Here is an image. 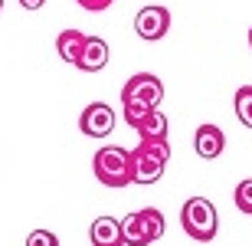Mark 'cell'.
I'll list each match as a JSON object with an SVG mask.
<instances>
[{
    "label": "cell",
    "instance_id": "6da1fadb",
    "mask_svg": "<svg viewBox=\"0 0 252 246\" xmlns=\"http://www.w3.org/2000/svg\"><path fill=\"white\" fill-rule=\"evenodd\" d=\"M160 102H164V82L158 76H151V72H134L122 89V112L131 128H134L138 118L154 112Z\"/></svg>",
    "mask_w": 252,
    "mask_h": 246
},
{
    "label": "cell",
    "instance_id": "7a4b0ae2",
    "mask_svg": "<svg viewBox=\"0 0 252 246\" xmlns=\"http://www.w3.org/2000/svg\"><path fill=\"white\" fill-rule=\"evenodd\" d=\"M170 161V144L167 138H158V141H141L138 148L128 151V171H131V184H158L164 168Z\"/></svg>",
    "mask_w": 252,
    "mask_h": 246
},
{
    "label": "cell",
    "instance_id": "3957f363",
    "mask_svg": "<svg viewBox=\"0 0 252 246\" xmlns=\"http://www.w3.org/2000/svg\"><path fill=\"white\" fill-rule=\"evenodd\" d=\"M180 227H184V233L190 240L210 243L216 237V230H220V213H216L213 200H206V197L184 200V207H180Z\"/></svg>",
    "mask_w": 252,
    "mask_h": 246
},
{
    "label": "cell",
    "instance_id": "277c9868",
    "mask_svg": "<svg viewBox=\"0 0 252 246\" xmlns=\"http://www.w3.org/2000/svg\"><path fill=\"white\" fill-rule=\"evenodd\" d=\"M92 171H95V177H98V184H105V187H128L131 184L128 151L118 148V144L98 148L92 158Z\"/></svg>",
    "mask_w": 252,
    "mask_h": 246
},
{
    "label": "cell",
    "instance_id": "5b68a950",
    "mask_svg": "<svg viewBox=\"0 0 252 246\" xmlns=\"http://www.w3.org/2000/svg\"><path fill=\"white\" fill-rule=\"evenodd\" d=\"M167 30H170V10L167 7L151 3V7H141L138 10V17H134V33H138L141 39L158 43V39H164Z\"/></svg>",
    "mask_w": 252,
    "mask_h": 246
},
{
    "label": "cell",
    "instance_id": "8992f818",
    "mask_svg": "<svg viewBox=\"0 0 252 246\" xmlns=\"http://www.w3.org/2000/svg\"><path fill=\"white\" fill-rule=\"evenodd\" d=\"M79 128L89 138H108L115 132V108L105 102H92L85 105V112L79 115Z\"/></svg>",
    "mask_w": 252,
    "mask_h": 246
},
{
    "label": "cell",
    "instance_id": "52a82bcc",
    "mask_svg": "<svg viewBox=\"0 0 252 246\" xmlns=\"http://www.w3.org/2000/svg\"><path fill=\"white\" fill-rule=\"evenodd\" d=\"M105 66H108V43L102 36H85L75 69H82V72H102Z\"/></svg>",
    "mask_w": 252,
    "mask_h": 246
},
{
    "label": "cell",
    "instance_id": "ba28073f",
    "mask_svg": "<svg viewBox=\"0 0 252 246\" xmlns=\"http://www.w3.org/2000/svg\"><path fill=\"white\" fill-rule=\"evenodd\" d=\"M193 148L196 154L203 158V161H213V158H220L226 148V135L223 128H216V125H200L193 135Z\"/></svg>",
    "mask_w": 252,
    "mask_h": 246
},
{
    "label": "cell",
    "instance_id": "9c48e42d",
    "mask_svg": "<svg viewBox=\"0 0 252 246\" xmlns=\"http://www.w3.org/2000/svg\"><path fill=\"white\" fill-rule=\"evenodd\" d=\"M89 240H92V246H125L122 223L115 217H95L92 227H89Z\"/></svg>",
    "mask_w": 252,
    "mask_h": 246
},
{
    "label": "cell",
    "instance_id": "30bf717a",
    "mask_svg": "<svg viewBox=\"0 0 252 246\" xmlns=\"http://www.w3.org/2000/svg\"><path fill=\"white\" fill-rule=\"evenodd\" d=\"M167 115L160 112V108H154V112H148L144 118H138L134 122V132L141 135V141H158V138H167Z\"/></svg>",
    "mask_w": 252,
    "mask_h": 246
},
{
    "label": "cell",
    "instance_id": "8fae6325",
    "mask_svg": "<svg viewBox=\"0 0 252 246\" xmlns=\"http://www.w3.org/2000/svg\"><path fill=\"white\" fill-rule=\"evenodd\" d=\"M82 43H85V33H79V30H63L56 36L59 59L69 63V66H75V63H79V53H82Z\"/></svg>",
    "mask_w": 252,
    "mask_h": 246
},
{
    "label": "cell",
    "instance_id": "7c38bea8",
    "mask_svg": "<svg viewBox=\"0 0 252 246\" xmlns=\"http://www.w3.org/2000/svg\"><path fill=\"white\" fill-rule=\"evenodd\" d=\"M118 223H122V243L125 246H151L138 213H125V220H118Z\"/></svg>",
    "mask_w": 252,
    "mask_h": 246
},
{
    "label": "cell",
    "instance_id": "4fadbf2b",
    "mask_svg": "<svg viewBox=\"0 0 252 246\" xmlns=\"http://www.w3.org/2000/svg\"><path fill=\"white\" fill-rule=\"evenodd\" d=\"M141 223H144V233H148V243H158L160 237H164V230H167V223H164V213H160L158 207H144L138 210Z\"/></svg>",
    "mask_w": 252,
    "mask_h": 246
},
{
    "label": "cell",
    "instance_id": "5bb4252c",
    "mask_svg": "<svg viewBox=\"0 0 252 246\" xmlns=\"http://www.w3.org/2000/svg\"><path fill=\"white\" fill-rule=\"evenodd\" d=\"M233 105H236V118H239L246 128H252V85H243V89L236 92Z\"/></svg>",
    "mask_w": 252,
    "mask_h": 246
},
{
    "label": "cell",
    "instance_id": "9a60e30c",
    "mask_svg": "<svg viewBox=\"0 0 252 246\" xmlns=\"http://www.w3.org/2000/svg\"><path fill=\"white\" fill-rule=\"evenodd\" d=\"M233 200H236V207L243 210V213H249V217H252V177L239 180V187H236Z\"/></svg>",
    "mask_w": 252,
    "mask_h": 246
},
{
    "label": "cell",
    "instance_id": "2e32d148",
    "mask_svg": "<svg viewBox=\"0 0 252 246\" xmlns=\"http://www.w3.org/2000/svg\"><path fill=\"white\" fill-rule=\"evenodd\" d=\"M27 246H59V237L53 230H33L27 237Z\"/></svg>",
    "mask_w": 252,
    "mask_h": 246
},
{
    "label": "cell",
    "instance_id": "e0dca14e",
    "mask_svg": "<svg viewBox=\"0 0 252 246\" xmlns=\"http://www.w3.org/2000/svg\"><path fill=\"white\" fill-rule=\"evenodd\" d=\"M82 10H89V13H102V10H108L115 3V0H75Z\"/></svg>",
    "mask_w": 252,
    "mask_h": 246
},
{
    "label": "cell",
    "instance_id": "ac0fdd59",
    "mask_svg": "<svg viewBox=\"0 0 252 246\" xmlns=\"http://www.w3.org/2000/svg\"><path fill=\"white\" fill-rule=\"evenodd\" d=\"M20 7H23V10H43V7H46V0H20Z\"/></svg>",
    "mask_w": 252,
    "mask_h": 246
},
{
    "label": "cell",
    "instance_id": "d6986e66",
    "mask_svg": "<svg viewBox=\"0 0 252 246\" xmlns=\"http://www.w3.org/2000/svg\"><path fill=\"white\" fill-rule=\"evenodd\" d=\"M249 49H252V30H249Z\"/></svg>",
    "mask_w": 252,
    "mask_h": 246
},
{
    "label": "cell",
    "instance_id": "ffe728a7",
    "mask_svg": "<svg viewBox=\"0 0 252 246\" xmlns=\"http://www.w3.org/2000/svg\"><path fill=\"white\" fill-rule=\"evenodd\" d=\"M0 13H3V0H0Z\"/></svg>",
    "mask_w": 252,
    "mask_h": 246
}]
</instances>
